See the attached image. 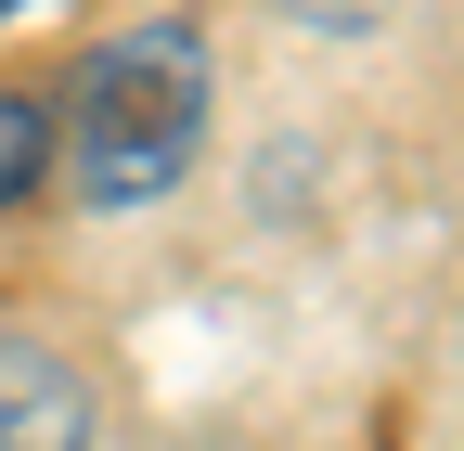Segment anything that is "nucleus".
I'll list each match as a JSON object with an SVG mask.
<instances>
[{
  "label": "nucleus",
  "mask_w": 464,
  "mask_h": 451,
  "mask_svg": "<svg viewBox=\"0 0 464 451\" xmlns=\"http://www.w3.org/2000/svg\"><path fill=\"white\" fill-rule=\"evenodd\" d=\"M194 130H207V39L194 26H130L78 65L65 117H52V155H65V181L91 206H142L194 168Z\"/></svg>",
  "instance_id": "1"
},
{
  "label": "nucleus",
  "mask_w": 464,
  "mask_h": 451,
  "mask_svg": "<svg viewBox=\"0 0 464 451\" xmlns=\"http://www.w3.org/2000/svg\"><path fill=\"white\" fill-rule=\"evenodd\" d=\"M0 451H91V387L78 361L0 335Z\"/></svg>",
  "instance_id": "2"
},
{
  "label": "nucleus",
  "mask_w": 464,
  "mask_h": 451,
  "mask_svg": "<svg viewBox=\"0 0 464 451\" xmlns=\"http://www.w3.org/2000/svg\"><path fill=\"white\" fill-rule=\"evenodd\" d=\"M39 168H52V117H39L26 91H0V206L39 194Z\"/></svg>",
  "instance_id": "3"
}]
</instances>
